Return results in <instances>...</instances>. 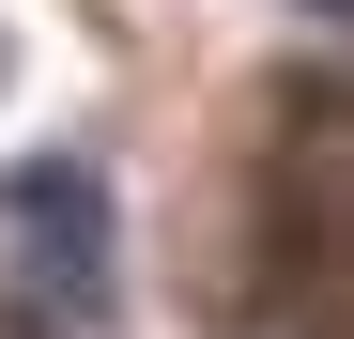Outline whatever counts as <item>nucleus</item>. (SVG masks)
<instances>
[{
    "instance_id": "f257e3e1",
    "label": "nucleus",
    "mask_w": 354,
    "mask_h": 339,
    "mask_svg": "<svg viewBox=\"0 0 354 339\" xmlns=\"http://www.w3.org/2000/svg\"><path fill=\"white\" fill-rule=\"evenodd\" d=\"M108 277H124V216L77 154H16L0 170V309L31 339H93L108 324Z\"/></svg>"
}]
</instances>
